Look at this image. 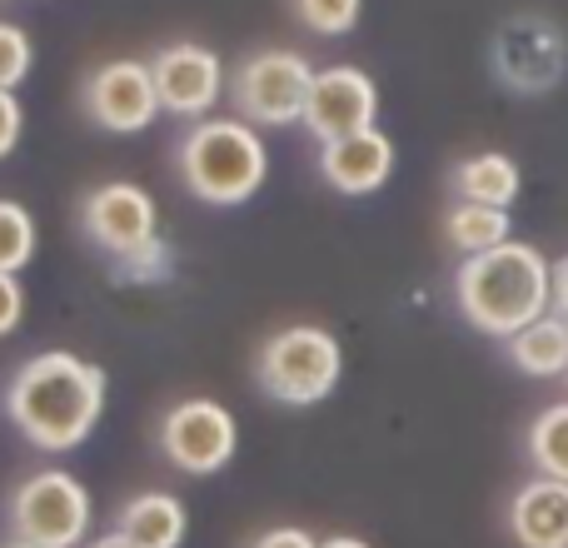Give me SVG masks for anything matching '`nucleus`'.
<instances>
[{"label":"nucleus","instance_id":"f257e3e1","mask_svg":"<svg viewBox=\"0 0 568 548\" xmlns=\"http://www.w3.org/2000/svg\"><path fill=\"white\" fill-rule=\"evenodd\" d=\"M105 369L70 349H45L6 384V419L40 454H70L95 434L105 414Z\"/></svg>","mask_w":568,"mask_h":548},{"label":"nucleus","instance_id":"f03ea898","mask_svg":"<svg viewBox=\"0 0 568 548\" xmlns=\"http://www.w3.org/2000/svg\"><path fill=\"white\" fill-rule=\"evenodd\" d=\"M454 304L479 334L509 344L534 319L554 314V265L524 240L469 255L454 270Z\"/></svg>","mask_w":568,"mask_h":548},{"label":"nucleus","instance_id":"7ed1b4c3","mask_svg":"<svg viewBox=\"0 0 568 548\" xmlns=\"http://www.w3.org/2000/svg\"><path fill=\"white\" fill-rule=\"evenodd\" d=\"M180 180L195 200L215 210H235L255 200L270 180V150L250 120L240 115H210L190 125L175 145Z\"/></svg>","mask_w":568,"mask_h":548},{"label":"nucleus","instance_id":"20e7f679","mask_svg":"<svg viewBox=\"0 0 568 548\" xmlns=\"http://www.w3.org/2000/svg\"><path fill=\"white\" fill-rule=\"evenodd\" d=\"M344 374V349L320 324H284L255 354V384L284 409H310L329 399Z\"/></svg>","mask_w":568,"mask_h":548},{"label":"nucleus","instance_id":"39448f33","mask_svg":"<svg viewBox=\"0 0 568 548\" xmlns=\"http://www.w3.org/2000/svg\"><path fill=\"white\" fill-rule=\"evenodd\" d=\"M90 489L70 469H36L10 494V539L36 548H85L90 534Z\"/></svg>","mask_w":568,"mask_h":548},{"label":"nucleus","instance_id":"423d86ee","mask_svg":"<svg viewBox=\"0 0 568 548\" xmlns=\"http://www.w3.org/2000/svg\"><path fill=\"white\" fill-rule=\"evenodd\" d=\"M310 85L314 70L294 50H255V55H245L230 70V100H235L240 120H250L255 130L304 125Z\"/></svg>","mask_w":568,"mask_h":548},{"label":"nucleus","instance_id":"0eeeda50","mask_svg":"<svg viewBox=\"0 0 568 548\" xmlns=\"http://www.w3.org/2000/svg\"><path fill=\"white\" fill-rule=\"evenodd\" d=\"M155 444H160L170 469L190 474V479H210V474H220L230 459H235L240 424L220 399L190 394V399H175L165 414H160Z\"/></svg>","mask_w":568,"mask_h":548},{"label":"nucleus","instance_id":"6e6552de","mask_svg":"<svg viewBox=\"0 0 568 548\" xmlns=\"http://www.w3.org/2000/svg\"><path fill=\"white\" fill-rule=\"evenodd\" d=\"M494 75L514 95H549L568 70V40L549 16H509L494 35Z\"/></svg>","mask_w":568,"mask_h":548},{"label":"nucleus","instance_id":"1a4fd4ad","mask_svg":"<svg viewBox=\"0 0 568 548\" xmlns=\"http://www.w3.org/2000/svg\"><path fill=\"white\" fill-rule=\"evenodd\" d=\"M80 230L95 250H105L110 260H135L140 250H150L160 240V210L150 200V190H140L135 180H105L80 200Z\"/></svg>","mask_w":568,"mask_h":548},{"label":"nucleus","instance_id":"9d476101","mask_svg":"<svg viewBox=\"0 0 568 548\" xmlns=\"http://www.w3.org/2000/svg\"><path fill=\"white\" fill-rule=\"evenodd\" d=\"M80 110L105 135H140L160 120V90L145 60H105L80 85Z\"/></svg>","mask_w":568,"mask_h":548},{"label":"nucleus","instance_id":"9b49d317","mask_svg":"<svg viewBox=\"0 0 568 548\" xmlns=\"http://www.w3.org/2000/svg\"><path fill=\"white\" fill-rule=\"evenodd\" d=\"M150 75L160 90V110L180 120H210V110L225 95V60L195 40H175V45L155 50Z\"/></svg>","mask_w":568,"mask_h":548},{"label":"nucleus","instance_id":"f8f14e48","mask_svg":"<svg viewBox=\"0 0 568 548\" xmlns=\"http://www.w3.org/2000/svg\"><path fill=\"white\" fill-rule=\"evenodd\" d=\"M374 115H379V85H374L359 65L314 70L304 130H310L320 145L344 140V135H359V130H374Z\"/></svg>","mask_w":568,"mask_h":548},{"label":"nucleus","instance_id":"ddd939ff","mask_svg":"<svg viewBox=\"0 0 568 548\" xmlns=\"http://www.w3.org/2000/svg\"><path fill=\"white\" fill-rule=\"evenodd\" d=\"M314 170H320V180L334 195H349V200L374 195L394 175V140L384 130H359V135L329 140V145H320Z\"/></svg>","mask_w":568,"mask_h":548},{"label":"nucleus","instance_id":"4468645a","mask_svg":"<svg viewBox=\"0 0 568 548\" xmlns=\"http://www.w3.org/2000/svg\"><path fill=\"white\" fill-rule=\"evenodd\" d=\"M509 534L519 548H568V484L534 474L509 499Z\"/></svg>","mask_w":568,"mask_h":548},{"label":"nucleus","instance_id":"2eb2a0df","mask_svg":"<svg viewBox=\"0 0 568 548\" xmlns=\"http://www.w3.org/2000/svg\"><path fill=\"white\" fill-rule=\"evenodd\" d=\"M454 200H469V205H494V210H509L524 190L519 175V160L504 155V150H479V155L459 160L454 165Z\"/></svg>","mask_w":568,"mask_h":548},{"label":"nucleus","instance_id":"dca6fc26","mask_svg":"<svg viewBox=\"0 0 568 548\" xmlns=\"http://www.w3.org/2000/svg\"><path fill=\"white\" fill-rule=\"evenodd\" d=\"M115 534H125V539L145 548H180L190 534V514L175 494H135V499L120 504Z\"/></svg>","mask_w":568,"mask_h":548},{"label":"nucleus","instance_id":"f3484780","mask_svg":"<svg viewBox=\"0 0 568 548\" xmlns=\"http://www.w3.org/2000/svg\"><path fill=\"white\" fill-rule=\"evenodd\" d=\"M509 364L529 379H564L568 374V324L564 314H544L509 339Z\"/></svg>","mask_w":568,"mask_h":548},{"label":"nucleus","instance_id":"a211bd4d","mask_svg":"<svg viewBox=\"0 0 568 548\" xmlns=\"http://www.w3.org/2000/svg\"><path fill=\"white\" fill-rule=\"evenodd\" d=\"M444 240L449 250H459L464 260L469 255H489V250L509 245V210L494 205H469V200H454L449 215H444Z\"/></svg>","mask_w":568,"mask_h":548},{"label":"nucleus","instance_id":"6ab92c4d","mask_svg":"<svg viewBox=\"0 0 568 548\" xmlns=\"http://www.w3.org/2000/svg\"><path fill=\"white\" fill-rule=\"evenodd\" d=\"M524 449H529V464L544 474V479L568 484V399L534 414L529 434H524Z\"/></svg>","mask_w":568,"mask_h":548},{"label":"nucleus","instance_id":"aec40b11","mask_svg":"<svg viewBox=\"0 0 568 548\" xmlns=\"http://www.w3.org/2000/svg\"><path fill=\"white\" fill-rule=\"evenodd\" d=\"M36 260V220L20 200H0V274H20Z\"/></svg>","mask_w":568,"mask_h":548},{"label":"nucleus","instance_id":"412c9836","mask_svg":"<svg viewBox=\"0 0 568 548\" xmlns=\"http://www.w3.org/2000/svg\"><path fill=\"white\" fill-rule=\"evenodd\" d=\"M364 0H294L300 26H310L314 35H349L359 26Z\"/></svg>","mask_w":568,"mask_h":548},{"label":"nucleus","instance_id":"4be33fe9","mask_svg":"<svg viewBox=\"0 0 568 548\" xmlns=\"http://www.w3.org/2000/svg\"><path fill=\"white\" fill-rule=\"evenodd\" d=\"M30 60H36L30 35L20 26H10V20H0V90H16L30 75Z\"/></svg>","mask_w":568,"mask_h":548},{"label":"nucleus","instance_id":"5701e85b","mask_svg":"<svg viewBox=\"0 0 568 548\" xmlns=\"http://www.w3.org/2000/svg\"><path fill=\"white\" fill-rule=\"evenodd\" d=\"M26 319V290H20L16 274H0V339L20 329Z\"/></svg>","mask_w":568,"mask_h":548},{"label":"nucleus","instance_id":"b1692460","mask_svg":"<svg viewBox=\"0 0 568 548\" xmlns=\"http://www.w3.org/2000/svg\"><path fill=\"white\" fill-rule=\"evenodd\" d=\"M20 130H26V110H20L16 90H0V160L20 145Z\"/></svg>","mask_w":568,"mask_h":548},{"label":"nucleus","instance_id":"393cba45","mask_svg":"<svg viewBox=\"0 0 568 548\" xmlns=\"http://www.w3.org/2000/svg\"><path fill=\"white\" fill-rule=\"evenodd\" d=\"M245 548H320V539H314V534H304V529H294V524H284V529L255 534Z\"/></svg>","mask_w":568,"mask_h":548},{"label":"nucleus","instance_id":"a878e982","mask_svg":"<svg viewBox=\"0 0 568 548\" xmlns=\"http://www.w3.org/2000/svg\"><path fill=\"white\" fill-rule=\"evenodd\" d=\"M554 314H568V255L554 265Z\"/></svg>","mask_w":568,"mask_h":548},{"label":"nucleus","instance_id":"bb28decb","mask_svg":"<svg viewBox=\"0 0 568 548\" xmlns=\"http://www.w3.org/2000/svg\"><path fill=\"white\" fill-rule=\"evenodd\" d=\"M85 548H145V544L125 539V534H105V539H95V544H85Z\"/></svg>","mask_w":568,"mask_h":548},{"label":"nucleus","instance_id":"cd10ccee","mask_svg":"<svg viewBox=\"0 0 568 548\" xmlns=\"http://www.w3.org/2000/svg\"><path fill=\"white\" fill-rule=\"evenodd\" d=\"M320 548H369V544L354 539V534H334V539H320Z\"/></svg>","mask_w":568,"mask_h":548},{"label":"nucleus","instance_id":"c85d7f7f","mask_svg":"<svg viewBox=\"0 0 568 548\" xmlns=\"http://www.w3.org/2000/svg\"><path fill=\"white\" fill-rule=\"evenodd\" d=\"M0 548H36V544H26V539H6Z\"/></svg>","mask_w":568,"mask_h":548},{"label":"nucleus","instance_id":"c756f323","mask_svg":"<svg viewBox=\"0 0 568 548\" xmlns=\"http://www.w3.org/2000/svg\"><path fill=\"white\" fill-rule=\"evenodd\" d=\"M564 324H568V314H564Z\"/></svg>","mask_w":568,"mask_h":548},{"label":"nucleus","instance_id":"7c9ffc66","mask_svg":"<svg viewBox=\"0 0 568 548\" xmlns=\"http://www.w3.org/2000/svg\"><path fill=\"white\" fill-rule=\"evenodd\" d=\"M564 384H568V374H564Z\"/></svg>","mask_w":568,"mask_h":548}]
</instances>
